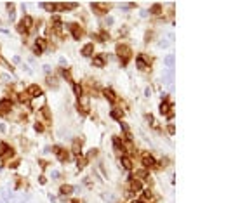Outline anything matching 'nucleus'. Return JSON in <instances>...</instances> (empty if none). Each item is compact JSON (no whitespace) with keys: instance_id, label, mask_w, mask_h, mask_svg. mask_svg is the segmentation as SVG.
<instances>
[{"instance_id":"c85d7f7f","label":"nucleus","mask_w":226,"mask_h":203,"mask_svg":"<svg viewBox=\"0 0 226 203\" xmlns=\"http://www.w3.org/2000/svg\"><path fill=\"white\" fill-rule=\"evenodd\" d=\"M18 101H19V103H28L30 96L26 94V92H21V94H19V97H18Z\"/></svg>"},{"instance_id":"ddd939ff","label":"nucleus","mask_w":226,"mask_h":203,"mask_svg":"<svg viewBox=\"0 0 226 203\" xmlns=\"http://www.w3.org/2000/svg\"><path fill=\"white\" fill-rule=\"evenodd\" d=\"M92 64H94L96 68H105V64H106L105 54H98V56H94V59H92Z\"/></svg>"},{"instance_id":"2f4dec72","label":"nucleus","mask_w":226,"mask_h":203,"mask_svg":"<svg viewBox=\"0 0 226 203\" xmlns=\"http://www.w3.org/2000/svg\"><path fill=\"white\" fill-rule=\"evenodd\" d=\"M35 130H37V132H44V125L40 123V122H37V123H35Z\"/></svg>"},{"instance_id":"e433bc0d","label":"nucleus","mask_w":226,"mask_h":203,"mask_svg":"<svg viewBox=\"0 0 226 203\" xmlns=\"http://www.w3.org/2000/svg\"><path fill=\"white\" fill-rule=\"evenodd\" d=\"M167 163H169V158H163V160H162V165H163V167H167Z\"/></svg>"},{"instance_id":"b1692460","label":"nucleus","mask_w":226,"mask_h":203,"mask_svg":"<svg viewBox=\"0 0 226 203\" xmlns=\"http://www.w3.org/2000/svg\"><path fill=\"white\" fill-rule=\"evenodd\" d=\"M136 175H137V177H141V179H144V181H151V177H150V174L148 172H146V170H137V172H136Z\"/></svg>"},{"instance_id":"cd10ccee","label":"nucleus","mask_w":226,"mask_h":203,"mask_svg":"<svg viewBox=\"0 0 226 203\" xmlns=\"http://www.w3.org/2000/svg\"><path fill=\"white\" fill-rule=\"evenodd\" d=\"M73 90H75V94H77L78 97H82V96H84V90H82V87H80L78 84H73Z\"/></svg>"},{"instance_id":"20e7f679","label":"nucleus","mask_w":226,"mask_h":203,"mask_svg":"<svg viewBox=\"0 0 226 203\" xmlns=\"http://www.w3.org/2000/svg\"><path fill=\"white\" fill-rule=\"evenodd\" d=\"M66 26H68V30L71 31V35H73L75 40H80V38H82L84 30L80 28V24H77V23H70V24H66Z\"/></svg>"},{"instance_id":"7c9ffc66","label":"nucleus","mask_w":226,"mask_h":203,"mask_svg":"<svg viewBox=\"0 0 226 203\" xmlns=\"http://www.w3.org/2000/svg\"><path fill=\"white\" fill-rule=\"evenodd\" d=\"M98 38H99V42H106V40H110V35H108L106 31H101Z\"/></svg>"},{"instance_id":"dca6fc26","label":"nucleus","mask_w":226,"mask_h":203,"mask_svg":"<svg viewBox=\"0 0 226 203\" xmlns=\"http://www.w3.org/2000/svg\"><path fill=\"white\" fill-rule=\"evenodd\" d=\"M50 24H52V28L56 30L57 33L61 31V28H63V21H61V17L59 16H54L52 19H50Z\"/></svg>"},{"instance_id":"9b49d317","label":"nucleus","mask_w":226,"mask_h":203,"mask_svg":"<svg viewBox=\"0 0 226 203\" xmlns=\"http://www.w3.org/2000/svg\"><path fill=\"white\" fill-rule=\"evenodd\" d=\"M143 189V184L139 179H131V184H129V191L131 193H139Z\"/></svg>"},{"instance_id":"4be33fe9","label":"nucleus","mask_w":226,"mask_h":203,"mask_svg":"<svg viewBox=\"0 0 226 203\" xmlns=\"http://www.w3.org/2000/svg\"><path fill=\"white\" fill-rule=\"evenodd\" d=\"M160 12H162V5H160V4H153V5H151V9H150V14L158 16Z\"/></svg>"},{"instance_id":"a211bd4d","label":"nucleus","mask_w":226,"mask_h":203,"mask_svg":"<svg viewBox=\"0 0 226 203\" xmlns=\"http://www.w3.org/2000/svg\"><path fill=\"white\" fill-rule=\"evenodd\" d=\"M120 163L125 170H131V168H132V160H131L129 156H120Z\"/></svg>"},{"instance_id":"c9c22d12","label":"nucleus","mask_w":226,"mask_h":203,"mask_svg":"<svg viewBox=\"0 0 226 203\" xmlns=\"http://www.w3.org/2000/svg\"><path fill=\"white\" fill-rule=\"evenodd\" d=\"M33 54H35V56H40V54H42V50L37 49V47H33Z\"/></svg>"},{"instance_id":"393cba45","label":"nucleus","mask_w":226,"mask_h":203,"mask_svg":"<svg viewBox=\"0 0 226 203\" xmlns=\"http://www.w3.org/2000/svg\"><path fill=\"white\" fill-rule=\"evenodd\" d=\"M110 116H111V118H115V120H120V122H122V116H124V113H122L120 109H113V111L110 113Z\"/></svg>"},{"instance_id":"aec40b11","label":"nucleus","mask_w":226,"mask_h":203,"mask_svg":"<svg viewBox=\"0 0 226 203\" xmlns=\"http://www.w3.org/2000/svg\"><path fill=\"white\" fill-rule=\"evenodd\" d=\"M35 47H37V49H40V50L44 52V50L47 49V40H45V38H37Z\"/></svg>"},{"instance_id":"4468645a","label":"nucleus","mask_w":226,"mask_h":203,"mask_svg":"<svg viewBox=\"0 0 226 203\" xmlns=\"http://www.w3.org/2000/svg\"><path fill=\"white\" fill-rule=\"evenodd\" d=\"M11 109H12L11 99H2V101H0V113H9Z\"/></svg>"},{"instance_id":"2eb2a0df","label":"nucleus","mask_w":226,"mask_h":203,"mask_svg":"<svg viewBox=\"0 0 226 203\" xmlns=\"http://www.w3.org/2000/svg\"><path fill=\"white\" fill-rule=\"evenodd\" d=\"M80 54L85 57H89L94 54V43H85L84 47H82V50H80Z\"/></svg>"},{"instance_id":"f03ea898","label":"nucleus","mask_w":226,"mask_h":203,"mask_svg":"<svg viewBox=\"0 0 226 203\" xmlns=\"http://www.w3.org/2000/svg\"><path fill=\"white\" fill-rule=\"evenodd\" d=\"M31 28H33V17L31 16H24L19 21V24H18V31L19 33H28Z\"/></svg>"},{"instance_id":"a878e982","label":"nucleus","mask_w":226,"mask_h":203,"mask_svg":"<svg viewBox=\"0 0 226 203\" xmlns=\"http://www.w3.org/2000/svg\"><path fill=\"white\" fill-rule=\"evenodd\" d=\"M40 113L45 116V120H47V122H50V120H52V116H50V111H49V108H47V106H44L42 109H40Z\"/></svg>"},{"instance_id":"0eeeda50","label":"nucleus","mask_w":226,"mask_h":203,"mask_svg":"<svg viewBox=\"0 0 226 203\" xmlns=\"http://www.w3.org/2000/svg\"><path fill=\"white\" fill-rule=\"evenodd\" d=\"M52 153L57 156V160H59V161H66V160H68V153H66V149L61 147V146H54V147H52Z\"/></svg>"},{"instance_id":"f704fd0d","label":"nucleus","mask_w":226,"mask_h":203,"mask_svg":"<svg viewBox=\"0 0 226 203\" xmlns=\"http://www.w3.org/2000/svg\"><path fill=\"white\" fill-rule=\"evenodd\" d=\"M165 63L169 64V66H172V63H174V57H172V56H169L167 59H165Z\"/></svg>"},{"instance_id":"412c9836","label":"nucleus","mask_w":226,"mask_h":203,"mask_svg":"<svg viewBox=\"0 0 226 203\" xmlns=\"http://www.w3.org/2000/svg\"><path fill=\"white\" fill-rule=\"evenodd\" d=\"M87 158H85V156H82V154H80V156H77V168L78 170H80V168H84L85 165H87Z\"/></svg>"},{"instance_id":"423d86ee","label":"nucleus","mask_w":226,"mask_h":203,"mask_svg":"<svg viewBox=\"0 0 226 203\" xmlns=\"http://www.w3.org/2000/svg\"><path fill=\"white\" fill-rule=\"evenodd\" d=\"M136 63H137V68L139 70H150V61H146V56L144 54H137L136 56Z\"/></svg>"},{"instance_id":"bb28decb","label":"nucleus","mask_w":226,"mask_h":203,"mask_svg":"<svg viewBox=\"0 0 226 203\" xmlns=\"http://www.w3.org/2000/svg\"><path fill=\"white\" fill-rule=\"evenodd\" d=\"M42 7H44V9H47L49 12H54V11H56V4H50V2H44Z\"/></svg>"},{"instance_id":"1a4fd4ad","label":"nucleus","mask_w":226,"mask_h":203,"mask_svg":"<svg viewBox=\"0 0 226 203\" xmlns=\"http://www.w3.org/2000/svg\"><path fill=\"white\" fill-rule=\"evenodd\" d=\"M113 147H115V151L120 154V156H124V153H127V151H125V146H124V142H122L118 137H113Z\"/></svg>"},{"instance_id":"f8f14e48","label":"nucleus","mask_w":226,"mask_h":203,"mask_svg":"<svg viewBox=\"0 0 226 203\" xmlns=\"http://www.w3.org/2000/svg\"><path fill=\"white\" fill-rule=\"evenodd\" d=\"M80 149H82V139L77 137V139H73V144H71V153L75 156H80Z\"/></svg>"},{"instance_id":"72a5a7b5","label":"nucleus","mask_w":226,"mask_h":203,"mask_svg":"<svg viewBox=\"0 0 226 203\" xmlns=\"http://www.w3.org/2000/svg\"><path fill=\"white\" fill-rule=\"evenodd\" d=\"M167 130H169L170 135H174V132H176V128H174V125H172V123H170V125L167 127Z\"/></svg>"},{"instance_id":"58836bf2","label":"nucleus","mask_w":226,"mask_h":203,"mask_svg":"<svg viewBox=\"0 0 226 203\" xmlns=\"http://www.w3.org/2000/svg\"><path fill=\"white\" fill-rule=\"evenodd\" d=\"M132 203H141V201H139V200H134V201H132Z\"/></svg>"},{"instance_id":"6e6552de","label":"nucleus","mask_w":226,"mask_h":203,"mask_svg":"<svg viewBox=\"0 0 226 203\" xmlns=\"http://www.w3.org/2000/svg\"><path fill=\"white\" fill-rule=\"evenodd\" d=\"M141 203H155L157 201V198H155V195L150 191V189H144L141 193V200H139Z\"/></svg>"},{"instance_id":"4c0bfd02","label":"nucleus","mask_w":226,"mask_h":203,"mask_svg":"<svg viewBox=\"0 0 226 203\" xmlns=\"http://www.w3.org/2000/svg\"><path fill=\"white\" fill-rule=\"evenodd\" d=\"M71 203H82V201H80V200H73Z\"/></svg>"},{"instance_id":"c756f323","label":"nucleus","mask_w":226,"mask_h":203,"mask_svg":"<svg viewBox=\"0 0 226 203\" xmlns=\"http://www.w3.org/2000/svg\"><path fill=\"white\" fill-rule=\"evenodd\" d=\"M61 73H63V77L66 78L68 82H71V84H75V82H73V78H71V73H70V70H63Z\"/></svg>"},{"instance_id":"39448f33","label":"nucleus","mask_w":226,"mask_h":203,"mask_svg":"<svg viewBox=\"0 0 226 203\" xmlns=\"http://www.w3.org/2000/svg\"><path fill=\"white\" fill-rule=\"evenodd\" d=\"M141 163H143V167H144V170L146 168H155L157 167V160L151 156V154H143V158H141Z\"/></svg>"},{"instance_id":"9d476101","label":"nucleus","mask_w":226,"mask_h":203,"mask_svg":"<svg viewBox=\"0 0 226 203\" xmlns=\"http://www.w3.org/2000/svg\"><path fill=\"white\" fill-rule=\"evenodd\" d=\"M26 94H28L30 97H40L42 96V89L38 85H30L28 89H26Z\"/></svg>"},{"instance_id":"6ab92c4d","label":"nucleus","mask_w":226,"mask_h":203,"mask_svg":"<svg viewBox=\"0 0 226 203\" xmlns=\"http://www.w3.org/2000/svg\"><path fill=\"white\" fill-rule=\"evenodd\" d=\"M59 193H61L63 196L71 195V193H73V186H70V184H63V186H61V189H59Z\"/></svg>"},{"instance_id":"f257e3e1","label":"nucleus","mask_w":226,"mask_h":203,"mask_svg":"<svg viewBox=\"0 0 226 203\" xmlns=\"http://www.w3.org/2000/svg\"><path fill=\"white\" fill-rule=\"evenodd\" d=\"M115 52H117V56L120 57L122 66H125V64L129 63L131 56H132V50H131V47H129V45H125V43H118V45H117V49H115Z\"/></svg>"},{"instance_id":"f3484780","label":"nucleus","mask_w":226,"mask_h":203,"mask_svg":"<svg viewBox=\"0 0 226 203\" xmlns=\"http://www.w3.org/2000/svg\"><path fill=\"white\" fill-rule=\"evenodd\" d=\"M103 96H105L110 103H117V94H115L111 89H103Z\"/></svg>"},{"instance_id":"7ed1b4c3","label":"nucleus","mask_w":226,"mask_h":203,"mask_svg":"<svg viewBox=\"0 0 226 203\" xmlns=\"http://www.w3.org/2000/svg\"><path fill=\"white\" fill-rule=\"evenodd\" d=\"M91 7H92V11H94L98 16H103V14H108V11H110V4H106V2H92Z\"/></svg>"},{"instance_id":"473e14b6","label":"nucleus","mask_w":226,"mask_h":203,"mask_svg":"<svg viewBox=\"0 0 226 203\" xmlns=\"http://www.w3.org/2000/svg\"><path fill=\"white\" fill-rule=\"evenodd\" d=\"M47 84H49V85H54V87H56V78H54V77H47Z\"/></svg>"},{"instance_id":"5701e85b","label":"nucleus","mask_w":226,"mask_h":203,"mask_svg":"<svg viewBox=\"0 0 226 203\" xmlns=\"http://www.w3.org/2000/svg\"><path fill=\"white\" fill-rule=\"evenodd\" d=\"M170 108H172V104H169L167 101H163L162 104H160V113H162V115H167Z\"/></svg>"}]
</instances>
